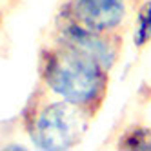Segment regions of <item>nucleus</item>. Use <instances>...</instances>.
<instances>
[{
  "label": "nucleus",
  "mask_w": 151,
  "mask_h": 151,
  "mask_svg": "<svg viewBox=\"0 0 151 151\" xmlns=\"http://www.w3.org/2000/svg\"><path fill=\"white\" fill-rule=\"evenodd\" d=\"M38 84L53 96L96 116L109 89V71L93 58L49 40L38 55Z\"/></svg>",
  "instance_id": "nucleus-1"
},
{
  "label": "nucleus",
  "mask_w": 151,
  "mask_h": 151,
  "mask_svg": "<svg viewBox=\"0 0 151 151\" xmlns=\"http://www.w3.org/2000/svg\"><path fill=\"white\" fill-rule=\"evenodd\" d=\"M93 118L82 107L53 96L40 84L22 111V124L31 144L42 151H66L78 146Z\"/></svg>",
  "instance_id": "nucleus-2"
},
{
  "label": "nucleus",
  "mask_w": 151,
  "mask_h": 151,
  "mask_svg": "<svg viewBox=\"0 0 151 151\" xmlns=\"http://www.w3.org/2000/svg\"><path fill=\"white\" fill-rule=\"evenodd\" d=\"M51 40L93 58L106 71H111L116 66L120 58V51L124 47L122 33L95 31L62 15L55 17V29H53Z\"/></svg>",
  "instance_id": "nucleus-3"
},
{
  "label": "nucleus",
  "mask_w": 151,
  "mask_h": 151,
  "mask_svg": "<svg viewBox=\"0 0 151 151\" xmlns=\"http://www.w3.org/2000/svg\"><path fill=\"white\" fill-rule=\"evenodd\" d=\"M57 15L102 33H122L127 0H64Z\"/></svg>",
  "instance_id": "nucleus-4"
},
{
  "label": "nucleus",
  "mask_w": 151,
  "mask_h": 151,
  "mask_svg": "<svg viewBox=\"0 0 151 151\" xmlns=\"http://www.w3.org/2000/svg\"><path fill=\"white\" fill-rule=\"evenodd\" d=\"M149 42H151V0H144L137 7L133 46L137 49H144Z\"/></svg>",
  "instance_id": "nucleus-5"
},
{
  "label": "nucleus",
  "mask_w": 151,
  "mask_h": 151,
  "mask_svg": "<svg viewBox=\"0 0 151 151\" xmlns=\"http://www.w3.org/2000/svg\"><path fill=\"white\" fill-rule=\"evenodd\" d=\"M118 147L129 151H151V126H131L120 135Z\"/></svg>",
  "instance_id": "nucleus-6"
},
{
  "label": "nucleus",
  "mask_w": 151,
  "mask_h": 151,
  "mask_svg": "<svg viewBox=\"0 0 151 151\" xmlns=\"http://www.w3.org/2000/svg\"><path fill=\"white\" fill-rule=\"evenodd\" d=\"M6 149H24L22 144H15V146H6Z\"/></svg>",
  "instance_id": "nucleus-7"
},
{
  "label": "nucleus",
  "mask_w": 151,
  "mask_h": 151,
  "mask_svg": "<svg viewBox=\"0 0 151 151\" xmlns=\"http://www.w3.org/2000/svg\"><path fill=\"white\" fill-rule=\"evenodd\" d=\"M0 24H2V11H0Z\"/></svg>",
  "instance_id": "nucleus-8"
}]
</instances>
